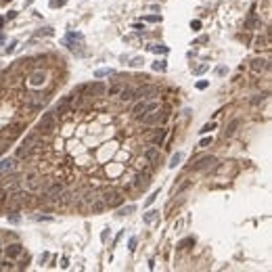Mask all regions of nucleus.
<instances>
[{"label":"nucleus","instance_id":"1","mask_svg":"<svg viewBox=\"0 0 272 272\" xmlns=\"http://www.w3.org/2000/svg\"><path fill=\"white\" fill-rule=\"evenodd\" d=\"M103 201H105L107 207H119L121 203H124V193L115 186H109V189L103 190V197H101Z\"/></svg>","mask_w":272,"mask_h":272},{"label":"nucleus","instance_id":"2","mask_svg":"<svg viewBox=\"0 0 272 272\" xmlns=\"http://www.w3.org/2000/svg\"><path fill=\"white\" fill-rule=\"evenodd\" d=\"M107 90V86L103 82H94V84H84V92L86 96H103Z\"/></svg>","mask_w":272,"mask_h":272},{"label":"nucleus","instance_id":"3","mask_svg":"<svg viewBox=\"0 0 272 272\" xmlns=\"http://www.w3.org/2000/svg\"><path fill=\"white\" fill-rule=\"evenodd\" d=\"M138 119H140L142 124H147V126H153V124H163V121H166V115L157 109V111H153V115L147 113V115H140Z\"/></svg>","mask_w":272,"mask_h":272},{"label":"nucleus","instance_id":"4","mask_svg":"<svg viewBox=\"0 0 272 272\" xmlns=\"http://www.w3.org/2000/svg\"><path fill=\"white\" fill-rule=\"evenodd\" d=\"M55 130V113H44L40 119V132H52Z\"/></svg>","mask_w":272,"mask_h":272},{"label":"nucleus","instance_id":"5","mask_svg":"<svg viewBox=\"0 0 272 272\" xmlns=\"http://www.w3.org/2000/svg\"><path fill=\"white\" fill-rule=\"evenodd\" d=\"M46 82V73L44 71H34L29 78H27V84L32 86V88H40V86H44Z\"/></svg>","mask_w":272,"mask_h":272},{"label":"nucleus","instance_id":"6","mask_svg":"<svg viewBox=\"0 0 272 272\" xmlns=\"http://www.w3.org/2000/svg\"><path fill=\"white\" fill-rule=\"evenodd\" d=\"M63 190H65V184H63V182H52V184L46 189V197L48 199H59Z\"/></svg>","mask_w":272,"mask_h":272},{"label":"nucleus","instance_id":"7","mask_svg":"<svg viewBox=\"0 0 272 272\" xmlns=\"http://www.w3.org/2000/svg\"><path fill=\"white\" fill-rule=\"evenodd\" d=\"M166 138H167V130H163V128H161V130H155L153 134L149 136V140L153 142L155 147H161V144L166 142Z\"/></svg>","mask_w":272,"mask_h":272},{"label":"nucleus","instance_id":"8","mask_svg":"<svg viewBox=\"0 0 272 272\" xmlns=\"http://www.w3.org/2000/svg\"><path fill=\"white\" fill-rule=\"evenodd\" d=\"M153 92H155L153 86H144V88H138V90H134V92H132V98H138V101H140V98H144V101H149Z\"/></svg>","mask_w":272,"mask_h":272},{"label":"nucleus","instance_id":"9","mask_svg":"<svg viewBox=\"0 0 272 272\" xmlns=\"http://www.w3.org/2000/svg\"><path fill=\"white\" fill-rule=\"evenodd\" d=\"M251 69L255 71V73H260V71H268V69H270V61H268V59H260V57H258V59L251 61Z\"/></svg>","mask_w":272,"mask_h":272},{"label":"nucleus","instance_id":"10","mask_svg":"<svg viewBox=\"0 0 272 272\" xmlns=\"http://www.w3.org/2000/svg\"><path fill=\"white\" fill-rule=\"evenodd\" d=\"M17 167V159L15 157H4L2 161H0V174L2 172H13Z\"/></svg>","mask_w":272,"mask_h":272},{"label":"nucleus","instance_id":"11","mask_svg":"<svg viewBox=\"0 0 272 272\" xmlns=\"http://www.w3.org/2000/svg\"><path fill=\"white\" fill-rule=\"evenodd\" d=\"M21 253H23V247H21L19 243H13V245H9V247H6V258H11V260L19 258Z\"/></svg>","mask_w":272,"mask_h":272},{"label":"nucleus","instance_id":"12","mask_svg":"<svg viewBox=\"0 0 272 272\" xmlns=\"http://www.w3.org/2000/svg\"><path fill=\"white\" fill-rule=\"evenodd\" d=\"M213 163H218V161H216V157H212V155H207V157H203V159H199V161H197V166H195V170H197V172H201V170H205V167L213 166Z\"/></svg>","mask_w":272,"mask_h":272},{"label":"nucleus","instance_id":"13","mask_svg":"<svg viewBox=\"0 0 272 272\" xmlns=\"http://www.w3.org/2000/svg\"><path fill=\"white\" fill-rule=\"evenodd\" d=\"M142 155H144L147 161H157V159H159V149H157V147H147V149L142 151Z\"/></svg>","mask_w":272,"mask_h":272},{"label":"nucleus","instance_id":"14","mask_svg":"<svg viewBox=\"0 0 272 272\" xmlns=\"http://www.w3.org/2000/svg\"><path fill=\"white\" fill-rule=\"evenodd\" d=\"M25 189H29V190H40V189H42V182H40V178H38V176H27Z\"/></svg>","mask_w":272,"mask_h":272},{"label":"nucleus","instance_id":"15","mask_svg":"<svg viewBox=\"0 0 272 272\" xmlns=\"http://www.w3.org/2000/svg\"><path fill=\"white\" fill-rule=\"evenodd\" d=\"M38 142H40V136H38L36 132H32V134H27V136L23 138V147H27V149H34Z\"/></svg>","mask_w":272,"mask_h":272},{"label":"nucleus","instance_id":"16","mask_svg":"<svg viewBox=\"0 0 272 272\" xmlns=\"http://www.w3.org/2000/svg\"><path fill=\"white\" fill-rule=\"evenodd\" d=\"M159 107H161V105H159L157 101H151V103L147 101V103L142 105V111H140V115H147V113H153V111H157ZM140 115H138V117H140Z\"/></svg>","mask_w":272,"mask_h":272},{"label":"nucleus","instance_id":"17","mask_svg":"<svg viewBox=\"0 0 272 272\" xmlns=\"http://www.w3.org/2000/svg\"><path fill=\"white\" fill-rule=\"evenodd\" d=\"M71 101H73V98H71V96H63V98H61L59 103H57V111H55V113H65V111H67V107L71 105Z\"/></svg>","mask_w":272,"mask_h":272},{"label":"nucleus","instance_id":"18","mask_svg":"<svg viewBox=\"0 0 272 272\" xmlns=\"http://www.w3.org/2000/svg\"><path fill=\"white\" fill-rule=\"evenodd\" d=\"M239 124H241V119H232V121L226 126V130H224V136H226V138H228V136H235V132H237Z\"/></svg>","mask_w":272,"mask_h":272},{"label":"nucleus","instance_id":"19","mask_svg":"<svg viewBox=\"0 0 272 272\" xmlns=\"http://www.w3.org/2000/svg\"><path fill=\"white\" fill-rule=\"evenodd\" d=\"M90 207H92V212H94V213H101V212H103V209L107 207V205H105V201H103L101 197H96L94 201L90 203Z\"/></svg>","mask_w":272,"mask_h":272},{"label":"nucleus","instance_id":"20","mask_svg":"<svg viewBox=\"0 0 272 272\" xmlns=\"http://www.w3.org/2000/svg\"><path fill=\"white\" fill-rule=\"evenodd\" d=\"M149 50H151V52H155V55H167V50H170V48L163 46V44H151V46H149Z\"/></svg>","mask_w":272,"mask_h":272},{"label":"nucleus","instance_id":"21","mask_svg":"<svg viewBox=\"0 0 272 272\" xmlns=\"http://www.w3.org/2000/svg\"><path fill=\"white\" fill-rule=\"evenodd\" d=\"M182 159H184V153H180V151H178V153L172 155V159H170V163H167V166H170V167H178V163H180Z\"/></svg>","mask_w":272,"mask_h":272},{"label":"nucleus","instance_id":"22","mask_svg":"<svg viewBox=\"0 0 272 272\" xmlns=\"http://www.w3.org/2000/svg\"><path fill=\"white\" fill-rule=\"evenodd\" d=\"M132 92H134L132 88H121V90H119V98H121V101H130Z\"/></svg>","mask_w":272,"mask_h":272},{"label":"nucleus","instance_id":"23","mask_svg":"<svg viewBox=\"0 0 272 272\" xmlns=\"http://www.w3.org/2000/svg\"><path fill=\"white\" fill-rule=\"evenodd\" d=\"M144 184H149V174H138V176H136V186L140 189Z\"/></svg>","mask_w":272,"mask_h":272},{"label":"nucleus","instance_id":"24","mask_svg":"<svg viewBox=\"0 0 272 272\" xmlns=\"http://www.w3.org/2000/svg\"><path fill=\"white\" fill-rule=\"evenodd\" d=\"M119 90H121V86H119V84H113V86H109V88H107L105 92L109 96H115V94H119Z\"/></svg>","mask_w":272,"mask_h":272},{"label":"nucleus","instance_id":"25","mask_svg":"<svg viewBox=\"0 0 272 272\" xmlns=\"http://www.w3.org/2000/svg\"><path fill=\"white\" fill-rule=\"evenodd\" d=\"M189 245H195V237H189V239H184V241H180L178 243V249H186Z\"/></svg>","mask_w":272,"mask_h":272},{"label":"nucleus","instance_id":"26","mask_svg":"<svg viewBox=\"0 0 272 272\" xmlns=\"http://www.w3.org/2000/svg\"><path fill=\"white\" fill-rule=\"evenodd\" d=\"M155 71H166L167 69V65H166V61H153V65H151Z\"/></svg>","mask_w":272,"mask_h":272},{"label":"nucleus","instance_id":"27","mask_svg":"<svg viewBox=\"0 0 272 272\" xmlns=\"http://www.w3.org/2000/svg\"><path fill=\"white\" fill-rule=\"evenodd\" d=\"M115 71L113 69H96L94 71V78H105V75H113Z\"/></svg>","mask_w":272,"mask_h":272},{"label":"nucleus","instance_id":"28","mask_svg":"<svg viewBox=\"0 0 272 272\" xmlns=\"http://www.w3.org/2000/svg\"><path fill=\"white\" fill-rule=\"evenodd\" d=\"M268 98V92H264V94H258V96H253L251 98V105H260V103H264Z\"/></svg>","mask_w":272,"mask_h":272},{"label":"nucleus","instance_id":"29","mask_svg":"<svg viewBox=\"0 0 272 272\" xmlns=\"http://www.w3.org/2000/svg\"><path fill=\"white\" fill-rule=\"evenodd\" d=\"M253 44H255V48H264L266 44H268V38H262V36H258V38L253 40Z\"/></svg>","mask_w":272,"mask_h":272},{"label":"nucleus","instance_id":"30","mask_svg":"<svg viewBox=\"0 0 272 272\" xmlns=\"http://www.w3.org/2000/svg\"><path fill=\"white\" fill-rule=\"evenodd\" d=\"M96 197H98V195H96V190H88V193L84 195V201H86V203H92Z\"/></svg>","mask_w":272,"mask_h":272},{"label":"nucleus","instance_id":"31","mask_svg":"<svg viewBox=\"0 0 272 272\" xmlns=\"http://www.w3.org/2000/svg\"><path fill=\"white\" fill-rule=\"evenodd\" d=\"M213 142V138L212 136H205V138H201V142H199V149H207L209 144Z\"/></svg>","mask_w":272,"mask_h":272},{"label":"nucleus","instance_id":"32","mask_svg":"<svg viewBox=\"0 0 272 272\" xmlns=\"http://www.w3.org/2000/svg\"><path fill=\"white\" fill-rule=\"evenodd\" d=\"M212 130H216V121H212V124H205V126H203L199 132H201V134H209Z\"/></svg>","mask_w":272,"mask_h":272},{"label":"nucleus","instance_id":"33","mask_svg":"<svg viewBox=\"0 0 272 272\" xmlns=\"http://www.w3.org/2000/svg\"><path fill=\"white\" fill-rule=\"evenodd\" d=\"M207 67H209L207 63H201V65H197V67H193V73H197V75H199V73H203V71H207Z\"/></svg>","mask_w":272,"mask_h":272},{"label":"nucleus","instance_id":"34","mask_svg":"<svg viewBox=\"0 0 272 272\" xmlns=\"http://www.w3.org/2000/svg\"><path fill=\"white\" fill-rule=\"evenodd\" d=\"M29 153H32V149H27V147H21V149L17 151V157H29Z\"/></svg>","mask_w":272,"mask_h":272},{"label":"nucleus","instance_id":"35","mask_svg":"<svg viewBox=\"0 0 272 272\" xmlns=\"http://www.w3.org/2000/svg\"><path fill=\"white\" fill-rule=\"evenodd\" d=\"M144 19H147L149 23H159V21H161V17H159V15H149V17H144Z\"/></svg>","mask_w":272,"mask_h":272},{"label":"nucleus","instance_id":"36","mask_svg":"<svg viewBox=\"0 0 272 272\" xmlns=\"http://www.w3.org/2000/svg\"><path fill=\"white\" fill-rule=\"evenodd\" d=\"M190 29H195V32L201 29V21H199V19H193V21H190Z\"/></svg>","mask_w":272,"mask_h":272},{"label":"nucleus","instance_id":"37","mask_svg":"<svg viewBox=\"0 0 272 272\" xmlns=\"http://www.w3.org/2000/svg\"><path fill=\"white\" fill-rule=\"evenodd\" d=\"M155 218H157V212H149L147 216H144V222H153Z\"/></svg>","mask_w":272,"mask_h":272},{"label":"nucleus","instance_id":"38","mask_svg":"<svg viewBox=\"0 0 272 272\" xmlns=\"http://www.w3.org/2000/svg\"><path fill=\"white\" fill-rule=\"evenodd\" d=\"M63 4H65V0H50V6H52V9H59Z\"/></svg>","mask_w":272,"mask_h":272},{"label":"nucleus","instance_id":"39","mask_svg":"<svg viewBox=\"0 0 272 272\" xmlns=\"http://www.w3.org/2000/svg\"><path fill=\"white\" fill-rule=\"evenodd\" d=\"M207 86H209V82H207V80H199V82H197V88H199V90H205Z\"/></svg>","mask_w":272,"mask_h":272},{"label":"nucleus","instance_id":"40","mask_svg":"<svg viewBox=\"0 0 272 272\" xmlns=\"http://www.w3.org/2000/svg\"><path fill=\"white\" fill-rule=\"evenodd\" d=\"M132 212H134V205L126 207V209H119V213H117V216H128V213H132Z\"/></svg>","mask_w":272,"mask_h":272},{"label":"nucleus","instance_id":"41","mask_svg":"<svg viewBox=\"0 0 272 272\" xmlns=\"http://www.w3.org/2000/svg\"><path fill=\"white\" fill-rule=\"evenodd\" d=\"M9 220L17 224V222H19V216H17V212H9Z\"/></svg>","mask_w":272,"mask_h":272},{"label":"nucleus","instance_id":"42","mask_svg":"<svg viewBox=\"0 0 272 272\" xmlns=\"http://www.w3.org/2000/svg\"><path fill=\"white\" fill-rule=\"evenodd\" d=\"M157 195H159V190H155L153 195H151V197H149V199H147V203H144V205H151V203H153L155 199H157Z\"/></svg>","mask_w":272,"mask_h":272},{"label":"nucleus","instance_id":"43","mask_svg":"<svg viewBox=\"0 0 272 272\" xmlns=\"http://www.w3.org/2000/svg\"><path fill=\"white\" fill-rule=\"evenodd\" d=\"M226 65H220V67H218V69H216V73H218V75H226Z\"/></svg>","mask_w":272,"mask_h":272},{"label":"nucleus","instance_id":"44","mask_svg":"<svg viewBox=\"0 0 272 272\" xmlns=\"http://www.w3.org/2000/svg\"><path fill=\"white\" fill-rule=\"evenodd\" d=\"M128 249H130V251H134V249H136V239H130V245H128Z\"/></svg>","mask_w":272,"mask_h":272},{"label":"nucleus","instance_id":"45","mask_svg":"<svg viewBox=\"0 0 272 272\" xmlns=\"http://www.w3.org/2000/svg\"><path fill=\"white\" fill-rule=\"evenodd\" d=\"M15 46H17V42H15V40H13V42H11V46L6 48V52H13V50H15Z\"/></svg>","mask_w":272,"mask_h":272},{"label":"nucleus","instance_id":"46","mask_svg":"<svg viewBox=\"0 0 272 272\" xmlns=\"http://www.w3.org/2000/svg\"><path fill=\"white\" fill-rule=\"evenodd\" d=\"M130 65H134V67H138V65H142V59H134V61L130 63Z\"/></svg>","mask_w":272,"mask_h":272},{"label":"nucleus","instance_id":"47","mask_svg":"<svg viewBox=\"0 0 272 272\" xmlns=\"http://www.w3.org/2000/svg\"><path fill=\"white\" fill-rule=\"evenodd\" d=\"M15 15H17V13L11 11V13H6V17H4V19H15Z\"/></svg>","mask_w":272,"mask_h":272},{"label":"nucleus","instance_id":"48","mask_svg":"<svg viewBox=\"0 0 272 272\" xmlns=\"http://www.w3.org/2000/svg\"><path fill=\"white\" fill-rule=\"evenodd\" d=\"M134 29H136V32H144V27H142L140 23H134Z\"/></svg>","mask_w":272,"mask_h":272},{"label":"nucleus","instance_id":"49","mask_svg":"<svg viewBox=\"0 0 272 272\" xmlns=\"http://www.w3.org/2000/svg\"><path fill=\"white\" fill-rule=\"evenodd\" d=\"M67 266H69V262H67L65 258H63V260H61V268H67Z\"/></svg>","mask_w":272,"mask_h":272},{"label":"nucleus","instance_id":"50","mask_svg":"<svg viewBox=\"0 0 272 272\" xmlns=\"http://www.w3.org/2000/svg\"><path fill=\"white\" fill-rule=\"evenodd\" d=\"M4 195H6V189H2V186H0V201L4 199Z\"/></svg>","mask_w":272,"mask_h":272},{"label":"nucleus","instance_id":"51","mask_svg":"<svg viewBox=\"0 0 272 272\" xmlns=\"http://www.w3.org/2000/svg\"><path fill=\"white\" fill-rule=\"evenodd\" d=\"M4 21H6V19H4V17H0V29H2V25H4Z\"/></svg>","mask_w":272,"mask_h":272},{"label":"nucleus","instance_id":"52","mask_svg":"<svg viewBox=\"0 0 272 272\" xmlns=\"http://www.w3.org/2000/svg\"><path fill=\"white\" fill-rule=\"evenodd\" d=\"M2 40H4V36H0V44H2Z\"/></svg>","mask_w":272,"mask_h":272}]
</instances>
